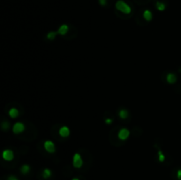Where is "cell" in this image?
<instances>
[{"mask_svg": "<svg viewBox=\"0 0 181 180\" xmlns=\"http://www.w3.org/2000/svg\"><path fill=\"white\" fill-rule=\"evenodd\" d=\"M7 180H19L15 176H13V175H10L8 177H7Z\"/></svg>", "mask_w": 181, "mask_h": 180, "instance_id": "21", "label": "cell"}, {"mask_svg": "<svg viewBox=\"0 0 181 180\" xmlns=\"http://www.w3.org/2000/svg\"><path fill=\"white\" fill-rule=\"evenodd\" d=\"M130 136V131L127 128H122L119 130L118 133V137L120 141H127L128 139V137Z\"/></svg>", "mask_w": 181, "mask_h": 180, "instance_id": "5", "label": "cell"}, {"mask_svg": "<svg viewBox=\"0 0 181 180\" xmlns=\"http://www.w3.org/2000/svg\"><path fill=\"white\" fill-rule=\"evenodd\" d=\"M104 122H105V124H110L111 123L113 122V119H112V118H106V119H105V121H104Z\"/></svg>", "mask_w": 181, "mask_h": 180, "instance_id": "19", "label": "cell"}, {"mask_svg": "<svg viewBox=\"0 0 181 180\" xmlns=\"http://www.w3.org/2000/svg\"><path fill=\"white\" fill-rule=\"evenodd\" d=\"M142 16H143V18H144L145 20L151 21L152 19H153V13H152V12L150 10L146 9V10H144V12L142 13Z\"/></svg>", "mask_w": 181, "mask_h": 180, "instance_id": "9", "label": "cell"}, {"mask_svg": "<svg viewBox=\"0 0 181 180\" xmlns=\"http://www.w3.org/2000/svg\"><path fill=\"white\" fill-rule=\"evenodd\" d=\"M157 156H158V161L160 162H164V160H165V156H164V154L163 153V151L162 150H158V152H157Z\"/></svg>", "mask_w": 181, "mask_h": 180, "instance_id": "17", "label": "cell"}, {"mask_svg": "<svg viewBox=\"0 0 181 180\" xmlns=\"http://www.w3.org/2000/svg\"><path fill=\"white\" fill-rule=\"evenodd\" d=\"M51 175H52V171L50 170V169H44V170H43V172H42V176H43V177L44 178V179H48V178H50V177H51Z\"/></svg>", "mask_w": 181, "mask_h": 180, "instance_id": "14", "label": "cell"}, {"mask_svg": "<svg viewBox=\"0 0 181 180\" xmlns=\"http://www.w3.org/2000/svg\"><path fill=\"white\" fill-rule=\"evenodd\" d=\"M30 166L29 164H23L21 167H20V172L23 174V175H27V173L30 172Z\"/></svg>", "mask_w": 181, "mask_h": 180, "instance_id": "13", "label": "cell"}, {"mask_svg": "<svg viewBox=\"0 0 181 180\" xmlns=\"http://www.w3.org/2000/svg\"><path fill=\"white\" fill-rule=\"evenodd\" d=\"M115 7L117 10L120 11L121 12L125 13V14H130L132 12V8L129 5H127L123 0H118L115 4Z\"/></svg>", "mask_w": 181, "mask_h": 180, "instance_id": "1", "label": "cell"}, {"mask_svg": "<svg viewBox=\"0 0 181 180\" xmlns=\"http://www.w3.org/2000/svg\"><path fill=\"white\" fill-rule=\"evenodd\" d=\"M9 127H10V123L7 122V121H4V122L1 124V128H2V130H4V131L8 130Z\"/></svg>", "mask_w": 181, "mask_h": 180, "instance_id": "18", "label": "cell"}, {"mask_svg": "<svg viewBox=\"0 0 181 180\" xmlns=\"http://www.w3.org/2000/svg\"><path fill=\"white\" fill-rule=\"evenodd\" d=\"M98 2L102 6H105L107 5V0H98Z\"/></svg>", "mask_w": 181, "mask_h": 180, "instance_id": "20", "label": "cell"}, {"mask_svg": "<svg viewBox=\"0 0 181 180\" xmlns=\"http://www.w3.org/2000/svg\"><path fill=\"white\" fill-rule=\"evenodd\" d=\"M44 147L50 154H53V153H55V152H56L55 144L51 141H45L44 143Z\"/></svg>", "mask_w": 181, "mask_h": 180, "instance_id": "4", "label": "cell"}, {"mask_svg": "<svg viewBox=\"0 0 181 180\" xmlns=\"http://www.w3.org/2000/svg\"><path fill=\"white\" fill-rule=\"evenodd\" d=\"M177 177H178V180H181V169H179L177 171Z\"/></svg>", "mask_w": 181, "mask_h": 180, "instance_id": "22", "label": "cell"}, {"mask_svg": "<svg viewBox=\"0 0 181 180\" xmlns=\"http://www.w3.org/2000/svg\"><path fill=\"white\" fill-rule=\"evenodd\" d=\"M118 116L121 119H127L129 116V112H128V110L126 109H122L119 110V112H118Z\"/></svg>", "mask_w": 181, "mask_h": 180, "instance_id": "12", "label": "cell"}, {"mask_svg": "<svg viewBox=\"0 0 181 180\" xmlns=\"http://www.w3.org/2000/svg\"><path fill=\"white\" fill-rule=\"evenodd\" d=\"M73 167L76 168V169H80V168L82 167L83 160H82L81 156L79 153H75L73 155Z\"/></svg>", "mask_w": 181, "mask_h": 180, "instance_id": "2", "label": "cell"}, {"mask_svg": "<svg viewBox=\"0 0 181 180\" xmlns=\"http://www.w3.org/2000/svg\"><path fill=\"white\" fill-rule=\"evenodd\" d=\"M177 80H178V78H177V76H176L175 73H170L167 74V76H166V81L168 82L169 84H175V83L177 82Z\"/></svg>", "mask_w": 181, "mask_h": 180, "instance_id": "7", "label": "cell"}, {"mask_svg": "<svg viewBox=\"0 0 181 180\" xmlns=\"http://www.w3.org/2000/svg\"><path fill=\"white\" fill-rule=\"evenodd\" d=\"M8 115L12 118H16L19 117L20 112H19L18 109H16V108H11L9 109V111H8Z\"/></svg>", "mask_w": 181, "mask_h": 180, "instance_id": "10", "label": "cell"}, {"mask_svg": "<svg viewBox=\"0 0 181 180\" xmlns=\"http://www.w3.org/2000/svg\"><path fill=\"white\" fill-rule=\"evenodd\" d=\"M58 35V32H55V31H50L46 35V38L48 40H54L56 38V36H57Z\"/></svg>", "mask_w": 181, "mask_h": 180, "instance_id": "16", "label": "cell"}, {"mask_svg": "<svg viewBox=\"0 0 181 180\" xmlns=\"http://www.w3.org/2000/svg\"><path fill=\"white\" fill-rule=\"evenodd\" d=\"M68 30H69V26L66 24H63L59 26V29L58 30V34L60 35H65L67 34Z\"/></svg>", "mask_w": 181, "mask_h": 180, "instance_id": "11", "label": "cell"}, {"mask_svg": "<svg viewBox=\"0 0 181 180\" xmlns=\"http://www.w3.org/2000/svg\"><path fill=\"white\" fill-rule=\"evenodd\" d=\"M59 134L63 138H66L70 135V129L67 126H62L59 131Z\"/></svg>", "mask_w": 181, "mask_h": 180, "instance_id": "8", "label": "cell"}, {"mask_svg": "<svg viewBox=\"0 0 181 180\" xmlns=\"http://www.w3.org/2000/svg\"><path fill=\"white\" fill-rule=\"evenodd\" d=\"M25 131V124L21 122H17L13 124L12 126V132L18 135V134H20L22 133L23 132Z\"/></svg>", "mask_w": 181, "mask_h": 180, "instance_id": "3", "label": "cell"}, {"mask_svg": "<svg viewBox=\"0 0 181 180\" xmlns=\"http://www.w3.org/2000/svg\"><path fill=\"white\" fill-rule=\"evenodd\" d=\"M2 157L4 160L7 161V162H11L14 158V154H13L12 150L11 149H5L2 153Z\"/></svg>", "mask_w": 181, "mask_h": 180, "instance_id": "6", "label": "cell"}, {"mask_svg": "<svg viewBox=\"0 0 181 180\" xmlns=\"http://www.w3.org/2000/svg\"><path fill=\"white\" fill-rule=\"evenodd\" d=\"M72 180H80V179H79V178H77V177H73Z\"/></svg>", "mask_w": 181, "mask_h": 180, "instance_id": "23", "label": "cell"}, {"mask_svg": "<svg viewBox=\"0 0 181 180\" xmlns=\"http://www.w3.org/2000/svg\"><path fill=\"white\" fill-rule=\"evenodd\" d=\"M156 7H157V9L158 10V11H161V12H163V11H164L165 10V8H166V5H165V4L164 3H163V2H157V4H156Z\"/></svg>", "mask_w": 181, "mask_h": 180, "instance_id": "15", "label": "cell"}]
</instances>
